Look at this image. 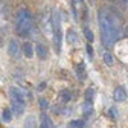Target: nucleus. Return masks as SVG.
<instances>
[{"label": "nucleus", "mask_w": 128, "mask_h": 128, "mask_svg": "<svg viewBox=\"0 0 128 128\" xmlns=\"http://www.w3.org/2000/svg\"><path fill=\"white\" fill-rule=\"evenodd\" d=\"M93 94H94V90H93V88H87V90H86V101L92 102V101H93Z\"/></svg>", "instance_id": "obj_14"}, {"label": "nucleus", "mask_w": 128, "mask_h": 128, "mask_svg": "<svg viewBox=\"0 0 128 128\" xmlns=\"http://www.w3.org/2000/svg\"><path fill=\"white\" fill-rule=\"evenodd\" d=\"M124 34H125V35H126V37H128V26H126V28H125V30H124Z\"/></svg>", "instance_id": "obj_23"}, {"label": "nucleus", "mask_w": 128, "mask_h": 128, "mask_svg": "<svg viewBox=\"0 0 128 128\" xmlns=\"http://www.w3.org/2000/svg\"><path fill=\"white\" fill-rule=\"evenodd\" d=\"M84 120H72L69 124V128H84Z\"/></svg>", "instance_id": "obj_12"}, {"label": "nucleus", "mask_w": 128, "mask_h": 128, "mask_svg": "<svg viewBox=\"0 0 128 128\" xmlns=\"http://www.w3.org/2000/svg\"><path fill=\"white\" fill-rule=\"evenodd\" d=\"M110 114H111V116H113V118L116 119V118H118V111H116L114 108H110Z\"/></svg>", "instance_id": "obj_20"}, {"label": "nucleus", "mask_w": 128, "mask_h": 128, "mask_svg": "<svg viewBox=\"0 0 128 128\" xmlns=\"http://www.w3.org/2000/svg\"><path fill=\"white\" fill-rule=\"evenodd\" d=\"M23 54L28 58H32V55H34V49H32V44L30 43H24L23 44Z\"/></svg>", "instance_id": "obj_9"}, {"label": "nucleus", "mask_w": 128, "mask_h": 128, "mask_svg": "<svg viewBox=\"0 0 128 128\" xmlns=\"http://www.w3.org/2000/svg\"><path fill=\"white\" fill-rule=\"evenodd\" d=\"M61 40H62L61 29H54V46H55V50L56 52L61 50Z\"/></svg>", "instance_id": "obj_5"}, {"label": "nucleus", "mask_w": 128, "mask_h": 128, "mask_svg": "<svg viewBox=\"0 0 128 128\" xmlns=\"http://www.w3.org/2000/svg\"><path fill=\"white\" fill-rule=\"evenodd\" d=\"M32 24H34V22H32L30 12L26 8H22L17 12V17H15V29H17V32L20 35L26 37L32 29Z\"/></svg>", "instance_id": "obj_2"}, {"label": "nucleus", "mask_w": 128, "mask_h": 128, "mask_svg": "<svg viewBox=\"0 0 128 128\" xmlns=\"http://www.w3.org/2000/svg\"><path fill=\"white\" fill-rule=\"evenodd\" d=\"M84 34H86V37H87V40H88V41H93V32H92L87 26L84 28Z\"/></svg>", "instance_id": "obj_16"}, {"label": "nucleus", "mask_w": 128, "mask_h": 128, "mask_svg": "<svg viewBox=\"0 0 128 128\" xmlns=\"http://www.w3.org/2000/svg\"><path fill=\"white\" fill-rule=\"evenodd\" d=\"M24 128H35V118L34 116H29L24 120Z\"/></svg>", "instance_id": "obj_11"}, {"label": "nucleus", "mask_w": 128, "mask_h": 128, "mask_svg": "<svg viewBox=\"0 0 128 128\" xmlns=\"http://www.w3.org/2000/svg\"><path fill=\"white\" fill-rule=\"evenodd\" d=\"M11 116H12V114H11L9 110H5V111H3V120L9 122V120H11Z\"/></svg>", "instance_id": "obj_18"}, {"label": "nucleus", "mask_w": 128, "mask_h": 128, "mask_svg": "<svg viewBox=\"0 0 128 128\" xmlns=\"http://www.w3.org/2000/svg\"><path fill=\"white\" fill-rule=\"evenodd\" d=\"M44 87H46V86H44V82H41V84H40V87H38V88H40V90H43V88H44Z\"/></svg>", "instance_id": "obj_22"}, {"label": "nucleus", "mask_w": 128, "mask_h": 128, "mask_svg": "<svg viewBox=\"0 0 128 128\" xmlns=\"http://www.w3.org/2000/svg\"><path fill=\"white\" fill-rule=\"evenodd\" d=\"M82 108H84V113H86V114H90V113H92V102L86 101L84 105H82Z\"/></svg>", "instance_id": "obj_15"}, {"label": "nucleus", "mask_w": 128, "mask_h": 128, "mask_svg": "<svg viewBox=\"0 0 128 128\" xmlns=\"http://www.w3.org/2000/svg\"><path fill=\"white\" fill-rule=\"evenodd\" d=\"M76 78L79 79V81H84V79H86V67H84V64H78V67H76Z\"/></svg>", "instance_id": "obj_8"}, {"label": "nucleus", "mask_w": 128, "mask_h": 128, "mask_svg": "<svg viewBox=\"0 0 128 128\" xmlns=\"http://www.w3.org/2000/svg\"><path fill=\"white\" fill-rule=\"evenodd\" d=\"M61 99L64 101V102H69L70 99H72V93L69 92V90H61Z\"/></svg>", "instance_id": "obj_10"}, {"label": "nucleus", "mask_w": 128, "mask_h": 128, "mask_svg": "<svg viewBox=\"0 0 128 128\" xmlns=\"http://www.w3.org/2000/svg\"><path fill=\"white\" fill-rule=\"evenodd\" d=\"M47 105H49V104H47V101H46L44 98H41V99H40V108H41V110H46Z\"/></svg>", "instance_id": "obj_19"}, {"label": "nucleus", "mask_w": 128, "mask_h": 128, "mask_svg": "<svg viewBox=\"0 0 128 128\" xmlns=\"http://www.w3.org/2000/svg\"><path fill=\"white\" fill-rule=\"evenodd\" d=\"M104 61H105L107 64H110V66H111V64H113V56H111V54L105 52V54H104Z\"/></svg>", "instance_id": "obj_17"}, {"label": "nucleus", "mask_w": 128, "mask_h": 128, "mask_svg": "<svg viewBox=\"0 0 128 128\" xmlns=\"http://www.w3.org/2000/svg\"><path fill=\"white\" fill-rule=\"evenodd\" d=\"M87 52H88V54H90V55H92V54H93V49H92V46H87Z\"/></svg>", "instance_id": "obj_21"}, {"label": "nucleus", "mask_w": 128, "mask_h": 128, "mask_svg": "<svg viewBox=\"0 0 128 128\" xmlns=\"http://www.w3.org/2000/svg\"><path fill=\"white\" fill-rule=\"evenodd\" d=\"M9 93H11L12 104H22V105H24V94H23L22 90H18L17 87H11Z\"/></svg>", "instance_id": "obj_3"}, {"label": "nucleus", "mask_w": 128, "mask_h": 128, "mask_svg": "<svg viewBox=\"0 0 128 128\" xmlns=\"http://www.w3.org/2000/svg\"><path fill=\"white\" fill-rule=\"evenodd\" d=\"M67 40H69V43H76V34H75V30H69L67 32Z\"/></svg>", "instance_id": "obj_13"}, {"label": "nucleus", "mask_w": 128, "mask_h": 128, "mask_svg": "<svg viewBox=\"0 0 128 128\" xmlns=\"http://www.w3.org/2000/svg\"><path fill=\"white\" fill-rule=\"evenodd\" d=\"M8 52L12 58H18L20 56V46L18 43L15 41V40H11L9 41V46H8Z\"/></svg>", "instance_id": "obj_4"}, {"label": "nucleus", "mask_w": 128, "mask_h": 128, "mask_svg": "<svg viewBox=\"0 0 128 128\" xmlns=\"http://www.w3.org/2000/svg\"><path fill=\"white\" fill-rule=\"evenodd\" d=\"M113 96H114V101H116V102H122V101H125V98H126V92H125L124 87H116Z\"/></svg>", "instance_id": "obj_6"}, {"label": "nucleus", "mask_w": 128, "mask_h": 128, "mask_svg": "<svg viewBox=\"0 0 128 128\" xmlns=\"http://www.w3.org/2000/svg\"><path fill=\"white\" fill-rule=\"evenodd\" d=\"M35 50H37V55H38L40 60H46V56H47V49H46L43 44H37Z\"/></svg>", "instance_id": "obj_7"}, {"label": "nucleus", "mask_w": 128, "mask_h": 128, "mask_svg": "<svg viewBox=\"0 0 128 128\" xmlns=\"http://www.w3.org/2000/svg\"><path fill=\"white\" fill-rule=\"evenodd\" d=\"M40 128H49V126H46V125H44V124H43V125H41V126H40Z\"/></svg>", "instance_id": "obj_24"}, {"label": "nucleus", "mask_w": 128, "mask_h": 128, "mask_svg": "<svg viewBox=\"0 0 128 128\" xmlns=\"http://www.w3.org/2000/svg\"><path fill=\"white\" fill-rule=\"evenodd\" d=\"M101 28V41L105 47H111L122 34V22L118 15L107 8H102L98 14Z\"/></svg>", "instance_id": "obj_1"}]
</instances>
